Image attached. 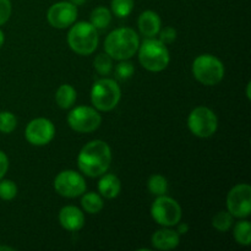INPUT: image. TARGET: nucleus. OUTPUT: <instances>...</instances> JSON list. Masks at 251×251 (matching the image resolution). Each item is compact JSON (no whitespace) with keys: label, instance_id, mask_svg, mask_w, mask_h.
Masks as SVG:
<instances>
[{"label":"nucleus","instance_id":"1","mask_svg":"<svg viewBox=\"0 0 251 251\" xmlns=\"http://www.w3.org/2000/svg\"><path fill=\"white\" fill-rule=\"evenodd\" d=\"M112 163V150L102 140H92L77 154V167L85 176L97 178L107 173Z\"/></svg>","mask_w":251,"mask_h":251},{"label":"nucleus","instance_id":"2","mask_svg":"<svg viewBox=\"0 0 251 251\" xmlns=\"http://www.w3.org/2000/svg\"><path fill=\"white\" fill-rule=\"evenodd\" d=\"M140 38L130 27H119L110 32L104 41V51L113 60H127L136 54Z\"/></svg>","mask_w":251,"mask_h":251},{"label":"nucleus","instance_id":"3","mask_svg":"<svg viewBox=\"0 0 251 251\" xmlns=\"http://www.w3.org/2000/svg\"><path fill=\"white\" fill-rule=\"evenodd\" d=\"M139 61L142 68L151 73H159L167 69L169 65V50L164 43L159 39L146 38L142 43H140L139 49Z\"/></svg>","mask_w":251,"mask_h":251},{"label":"nucleus","instance_id":"4","mask_svg":"<svg viewBox=\"0 0 251 251\" xmlns=\"http://www.w3.org/2000/svg\"><path fill=\"white\" fill-rule=\"evenodd\" d=\"M68 44L78 55H91L98 46V29L91 22L73 24L68 33Z\"/></svg>","mask_w":251,"mask_h":251},{"label":"nucleus","instance_id":"5","mask_svg":"<svg viewBox=\"0 0 251 251\" xmlns=\"http://www.w3.org/2000/svg\"><path fill=\"white\" fill-rule=\"evenodd\" d=\"M225 65L222 60L212 54H201L193 63V75L205 86H216L225 77Z\"/></svg>","mask_w":251,"mask_h":251},{"label":"nucleus","instance_id":"6","mask_svg":"<svg viewBox=\"0 0 251 251\" xmlns=\"http://www.w3.org/2000/svg\"><path fill=\"white\" fill-rule=\"evenodd\" d=\"M122 90L117 81L112 78H100L96 81L91 90V102L98 112H110L120 102Z\"/></svg>","mask_w":251,"mask_h":251},{"label":"nucleus","instance_id":"7","mask_svg":"<svg viewBox=\"0 0 251 251\" xmlns=\"http://www.w3.org/2000/svg\"><path fill=\"white\" fill-rule=\"evenodd\" d=\"M151 216L162 227H174L181 221L183 211L178 201L169 196H157L151 206Z\"/></svg>","mask_w":251,"mask_h":251},{"label":"nucleus","instance_id":"8","mask_svg":"<svg viewBox=\"0 0 251 251\" xmlns=\"http://www.w3.org/2000/svg\"><path fill=\"white\" fill-rule=\"evenodd\" d=\"M188 127L191 134L200 139L211 137L218 127L217 115L207 107H196L191 110L188 118Z\"/></svg>","mask_w":251,"mask_h":251},{"label":"nucleus","instance_id":"9","mask_svg":"<svg viewBox=\"0 0 251 251\" xmlns=\"http://www.w3.org/2000/svg\"><path fill=\"white\" fill-rule=\"evenodd\" d=\"M68 124L74 131L88 134L93 132L102 124V115L96 108L88 105L75 107L68 114Z\"/></svg>","mask_w":251,"mask_h":251},{"label":"nucleus","instance_id":"10","mask_svg":"<svg viewBox=\"0 0 251 251\" xmlns=\"http://www.w3.org/2000/svg\"><path fill=\"white\" fill-rule=\"evenodd\" d=\"M54 189L63 198L75 199L82 195L87 189L85 178L71 169L60 172L54 179Z\"/></svg>","mask_w":251,"mask_h":251},{"label":"nucleus","instance_id":"11","mask_svg":"<svg viewBox=\"0 0 251 251\" xmlns=\"http://www.w3.org/2000/svg\"><path fill=\"white\" fill-rule=\"evenodd\" d=\"M227 211L237 218H247L251 215V186L238 184L227 195Z\"/></svg>","mask_w":251,"mask_h":251},{"label":"nucleus","instance_id":"12","mask_svg":"<svg viewBox=\"0 0 251 251\" xmlns=\"http://www.w3.org/2000/svg\"><path fill=\"white\" fill-rule=\"evenodd\" d=\"M55 136V126L47 118H36L27 124L25 137L33 146H46Z\"/></svg>","mask_w":251,"mask_h":251},{"label":"nucleus","instance_id":"13","mask_svg":"<svg viewBox=\"0 0 251 251\" xmlns=\"http://www.w3.org/2000/svg\"><path fill=\"white\" fill-rule=\"evenodd\" d=\"M77 6L70 1H59L51 5L47 12V20L54 28H68L77 19Z\"/></svg>","mask_w":251,"mask_h":251},{"label":"nucleus","instance_id":"14","mask_svg":"<svg viewBox=\"0 0 251 251\" xmlns=\"http://www.w3.org/2000/svg\"><path fill=\"white\" fill-rule=\"evenodd\" d=\"M59 223L69 232H77L85 226V215L76 206H64L59 211Z\"/></svg>","mask_w":251,"mask_h":251},{"label":"nucleus","instance_id":"15","mask_svg":"<svg viewBox=\"0 0 251 251\" xmlns=\"http://www.w3.org/2000/svg\"><path fill=\"white\" fill-rule=\"evenodd\" d=\"M151 242L153 248H156L157 250H173L180 243V235L176 230L169 229V227H164L153 233Z\"/></svg>","mask_w":251,"mask_h":251},{"label":"nucleus","instance_id":"16","mask_svg":"<svg viewBox=\"0 0 251 251\" xmlns=\"http://www.w3.org/2000/svg\"><path fill=\"white\" fill-rule=\"evenodd\" d=\"M137 26H139L140 33L146 38H153L158 34L159 29L162 27V21L159 15L152 10H146L142 12L137 20Z\"/></svg>","mask_w":251,"mask_h":251},{"label":"nucleus","instance_id":"17","mask_svg":"<svg viewBox=\"0 0 251 251\" xmlns=\"http://www.w3.org/2000/svg\"><path fill=\"white\" fill-rule=\"evenodd\" d=\"M122 191V181L115 174L104 173L98 181V193L104 199H115Z\"/></svg>","mask_w":251,"mask_h":251},{"label":"nucleus","instance_id":"18","mask_svg":"<svg viewBox=\"0 0 251 251\" xmlns=\"http://www.w3.org/2000/svg\"><path fill=\"white\" fill-rule=\"evenodd\" d=\"M77 98L76 90L71 85L64 83L58 87L55 92V102L61 109H69L73 107Z\"/></svg>","mask_w":251,"mask_h":251},{"label":"nucleus","instance_id":"19","mask_svg":"<svg viewBox=\"0 0 251 251\" xmlns=\"http://www.w3.org/2000/svg\"><path fill=\"white\" fill-rule=\"evenodd\" d=\"M82 199H81V206H82L83 211L90 215H96L100 213L104 207V202H103V198L97 193H83Z\"/></svg>","mask_w":251,"mask_h":251},{"label":"nucleus","instance_id":"20","mask_svg":"<svg viewBox=\"0 0 251 251\" xmlns=\"http://www.w3.org/2000/svg\"><path fill=\"white\" fill-rule=\"evenodd\" d=\"M90 22L97 29H104L112 22V11L105 6H97L92 10Z\"/></svg>","mask_w":251,"mask_h":251},{"label":"nucleus","instance_id":"21","mask_svg":"<svg viewBox=\"0 0 251 251\" xmlns=\"http://www.w3.org/2000/svg\"><path fill=\"white\" fill-rule=\"evenodd\" d=\"M235 242L243 247H249L251 244V225L249 221L242 218V221L234 226L233 229Z\"/></svg>","mask_w":251,"mask_h":251},{"label":"nucleus","instance_id":"22","mask_svg":"<svg viewBox=\"0 0 251 251\" xmlns=\"http://www.w3.org/2000/svg\"><path fill=\"white\" fill-rule=\"evenodd\" d=\"M147 189L154 196L166 195L167 191H168V181L161 174H153L149 178Z\"/></svg>","mask_w":251,"mask_h":251},{"label":"nucleus","instance_id":"23","mask_svg":"<svg viewBox=\"0 0 251 251\" xmlns=\"http://www.w3.org/2000/svg\"><path fill=\"white\" fill-rule=\"evenodd\" d=\"M234 225V217L228 211H220L212 218V226L218 232L226 233Z\"/></svg>","mask_w":251,"mask_h":251},{"label":"nucleus","instance_id":"24","mask_svg":"<svg viewBox=\"0 0 251 251\" xmlns=\"http://www.w3.org/2000/svg\"><path fill=\"white\" fill-rule=\"evenodd\" d=\"M134 0H112L110 1V11L117 17H127L134 10Z\"/></svg>","mask_w":251,"mask_h":251},{"label":"nucleus","instance_id":"25","mask_svg":"<svg viewBox=\"0 0 251 251\" xmlns=\"http://www.w3.org/2000/svg\"><path fill=\"white\" fill-rule=\"evenodd\" d=\"M93 66L100 75L107 76L113 70V59L104 51V53H100L96 56Z\"/></svg>","mask_w":251,"mask_h":251},{"label":"nucleus","instance_id":"26","mask_svg":"<svg viewBox=\"0 0 251 251\" xmlns=\"http://www.w3.org/2000/svg\"><path fill=\"white\" fill-rule=\"evenodd\" d=\"M17 126V119L11 112L2 110L0 112V132L11 134Z\"/></svg>","mask_w":251,"mask_h":251},{"label":"nucleus","instance_id":"27","mask_svg":"<svg viewBox=\"0 0 251 251\" xmlns=\"http://www.w3.org/2000/svg\"><path fill=\"white\" fill-rule=\"evenodd\" d=\"M17 195V185L10 179L2 178L0 180V199L4 201H11Z\"/></svg>","mask_w":251,"mask_h":251},{"label":"nucleus","instance_id":"28","mask_svg":"<svg viewBox=\"0 0 251 251\" xmlns=\"http://www.w3.org/2000/svg\"><path fill=\"white\" fill-rule=\"evenodd\" d=\"M114 71H115V77H117L118 80L125 81L134 75V71H135L134 64L130 63V61L127 60H120V63L115 66Z\"/></svg>","mask_w":251,"mask_h":251},{"label":"nucleus","instance_id":"29","mask_svg":"<svg viewBox=\"0 0 251 251\" xmlns=\"http://www.w3.org/2000/svg\"><path fill=\"white\" fill-rule=\"evenodd\" d=\"M158 37H159V41L162 42V43H164L167 46V44H171L173 43L174 41L176 39V28H173V27H164V28H161L158 32Z\"/></svg>","mask_w":251,"mask_h":251},{"label":"nucleus","instance_id":"30","mask_svg":"<svg viewBox=\"0 0 251 251\" xmlns=\"http://www.w3.org/2000/svg\"><path fill=\"white\" fill-rule=\"evenodd\" d=\"M12 5L10 0H0V26L6 24L11 16Z\"/></svg>","mask_w":251,"mask_h":251},{"label":"nucleus","instance_id":"31","mask_svg":"<svg viewBox=\"0 0 251 251\" xmlns=\"http://www.w3.org/2000/svg\"><path fill=\"white\" fill-rule=\"evenodd\" d=\"M9 171V158L6 153L0 150V180L5 176V174Z\"/></svg>","mask_w":251,"mask_h":251},{"label":"nucleus","instance_id":"32","mask_svg":"<svg viewBox=\"0 0 251 251\" xmlns=\"http://www.w3.org/2000/svg\"><path fill=\"white\" fill-rule=\"evenodd\" d=\"M178 230H176V232L179 233V235H181V234H186V233L189 232V225L188 223H185V222H181V223H178Z\"/></svg>","mask_w":251,"mask_h":251},{"label":"nucleus","instance_id":"33","mask_svg":"<svg viewBox=\"0 0 251 251\" xmlns=\"http://www.w3.org/2000/svg\"><path fill=\"white\" fill-rule=\"evenodd\" d=\"M71 4H74L75 6H80V5H83L86 2V0H70Z\"/></svg>","mask_w":251,"mask_h":251},{"label":"nucleus","instance_id":"34","mask_svg":"<svg viewBox=\"0 0 251 251\" xmlns=\"http://www.w3.org/2000/svg\"><path fill=\"white\" fill-rule=\"evenodd\" d=\"M4 42H5L4 32H2L1 29H0V48H1V47H2V44H4Z\"/></svg>","mask_w":251,"mask_h":251},{"label":"nucleus","instance_id":"35","mask_svg":"<svg viewBox=\"0 0 251 251\" xmlns=\"http://www.w3.org/2000/svg\"><path fill=\"white\" fill-rule=\"evenodd\" d=\"M0 250H4V251H14L15 249L11 247H6V245H0Z\"/></svg>","mask_w":251,"mask_h":251},{"label":"nucleus","instance_id":"36","mask_svg":"<svg viewBox=\"0 0 251 251\" xmlns=\"http://www.w3.org/2000/svg\"><path fill=\"white\" fill-rule=\"evenodd\" d=\"M247 96H248V98H249V100H250V82L248 83V88H247Z\"/></svg>","mask_w":251,"mask_h":251}]
</instances>
